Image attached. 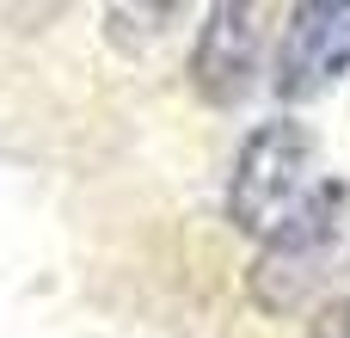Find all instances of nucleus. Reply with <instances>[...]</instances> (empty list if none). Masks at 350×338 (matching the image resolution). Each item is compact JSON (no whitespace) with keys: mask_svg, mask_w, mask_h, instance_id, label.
<instances>
[{"mask_svg":"<svg viewBox=\"0 0 350 338\" xmlns=\"http://www.w3.org/2000/svg\"><path fill=\"white\" fill-rule=\"evenodd\" d=\"M258 18H265V12L246 6V0L209 6V25H203L197 55H191V74H197L203 99H215V105L246 99V86H252V74H258V37H265Z\"/></svg>","mask_w":350,"mask_h":338,"instance_id":"20e7f679","label":"nucleus"},{"mask_svg":"<svg viewBox=\"0 0 350 338\" xmlns=\"http://www.w3.org/2000/svg\"><path fill=\"white\" fill-rule=\"evenodd\" d=\"M338 74H350V0L289 6L283 49H277V92L283 99H314Z\"/></svg>","mask_w":350,"mask_h":338,"instance_id":"7ed1b4c3","label":"nucleus"},{"mask_svg":"<svg viewBox=\"0 0 350 338\" xmlns=\"http://www.w3.org/2000/svg\"><path fill=\"white\" fill-rule=\"evenodd\" d=\"M338 216H345V185L338 179H326L320 185V197L277 234V240H265V252H258V265H252V302L258 308H295L301 296H308V283L320 277V265L332 259V246H338Z\"/></svg>","mask_w":350,"mask_h":338,"instance_id":"f03ea898","label":"nucleus"},{"mask_svg":"<svg viewBox=\"0 0 350 338\" xmlns=\"http://www.w3.org/2000/svg\"><path fill=\"white\" fill-rule=\"evenodd\" d=\"M326 172H320V142L301 129V123H258L234 160V179H228V222L258 234V240H277L314 197H320Z\"/></svg>","mask_w":350,"mask_h":338,"instance_id":"f257e3e1","label":"nucleus"},{"mask_svg":"<svg viewBox=\"0 0 350 338\" xmlns=\"http://www.w3.org/2000/svg\"><path fill=\"white\" fill-rule=\"evenodd\" d=\"M308 338H350V302H332L320 320H314V333Z\"/></svg>","mask_w":350,"mask_h":338,"instance_id":"39448f33","label":"nucleus"}]
</instances>
